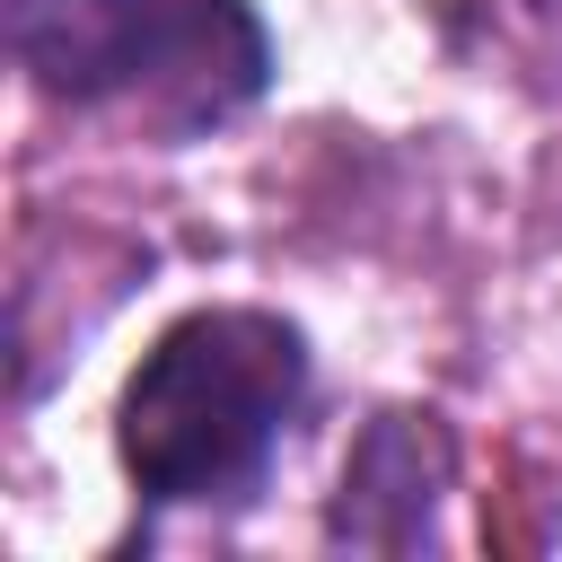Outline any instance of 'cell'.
I'll return each instance as SVG.
<instances>
[{
	"mask_svg": "<svg viewBox=\"0 0 562 562\" xmlns=\"http://www.w3.org/2000/svg\"><path fill=\"white\" fill-rule=\"evenodd\" d=\"M307 404V334L272 307L176 316L114 404V457L149 509H246Z\"/></svg>",
	"mask_w": 562,
	"mask_h": 562,
	"instance_id": "6da1fadb",
	"label": "cell"
},
{
	"mask_svg": "<svg viewBox=\"0 0 562 562\" xmlns=\"http://www.w3.org/2000/svg\"><path fill=\"white\" fill-rule=\"evenodd\" d=\"M9 53L44 97L140 105L158 132H211L272 88L246 0H9Z\"/></svg>",
	"mask_w": 562,
	"mask_h": 562,
	"instance_id": "7a4b0ae2",
	"label": "cell"
},
{
	"mask_svg": "<svg viewBox=\"0 0 562 562\" xmlns=\"http://www.w3.org/2000/svg\"><path fill=\"white\" fill-rule=\"evenodd\" d=\"M448 483H457V430L430 404H395L351 439L342 483L325 501V544L334 553H422L439 536Z\"/></svg>",
	"mask_w": 562,
	"mask_h": 562,
	"instance_id": "3957f363",
	"label": "cell"
},
{
	"mask_svg": "<svg viewBox=\"0 0 562 562\" xmlns=\"http://www.w3.org/2000/svg\"><path fill=\"white\" fill-rule=\"evenodd\" d=\"M527 9H536V18H553V26H562V0H527Z\"/></svg>",
	"mask_w": 562,
	"mask_h": 562,
	"instance_id": "277c9868",
	"label": "cell"
}]
</instances>
